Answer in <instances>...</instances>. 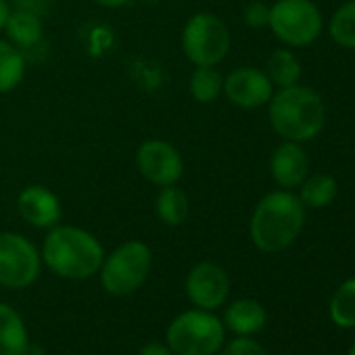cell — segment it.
Masks as SVG:
<instances>
[{
    "instance_id": "2",
    "label": "cell",
    "mask_w": 355,
    "mask_h": 355,
    "mask_svg": "<svg viewBox=\"0 0 355 355\" xmlns=\"http://www.w3.org/2000/svg\"><path fill=\"white\" fill-rule=\"evenodd\" d=\"M305 205L293 191H272L259 199L251 214V243L261 253H282L301 234L305 226Z\"/></svg>"
},
{
    "instance_id": "24",
    "label": "cell",
    "mask_w": 355,
    "mask_h": 355,
    "mask_svg": "<svg viewBox=\"0 0 355 355\" xmlns=\"http://www.w3.org/2000/svg\"><path fill=\"white\" fill-rule=\"evenodd\" d=\"M218 355H268V351L253 336H236L230 343H224Z\"/></svg>"
},
{
    "instance_id": "7",
    "label": "cell",
    "mask_w": 355,
    "mask_h": 355,
    "mask_svg": "<svg viewBox=\"0 0 355 355\" xmlns=\"http://www.w3.org/2000/svg\"><path fill=\"white\" fill-rule=\"evenodd\" d=\"M268 28L284 46L305 49L322 36L324 17L311 0H276Z\"/></svg>"
},
{
    "instance_id": "18",
    "label": "cell",
    "mask_w": 355,
    "mask_h": 355,
    "mask_svg": "<svg viewBox=\"0 0 355 355\" xmlns=\"http://www.w3.org/2000/svg\"><path fill=\"white\" fill-rule=\"evenodd\" d=\"M26 71H28L26 55L7 38L0 36V94H9L17 90L26 78Z\"/></svg>"
},
{
    "instance_id": "12",
    "label": "cell",
    "mask_w": 355,
    "mask_h": 355,
    "mask_svg": "<svg viewBox=\"0 0 355 355\" xmlns=\"http://www.w3.org/2000/svg\"><path fill=\"white\" fill-rule=\"evenodd\" d=\"M19 218L40 230H51L63 220V203L57 193L44 184H30L17 195Z\"/></svg>"
},
{
    "instance_id": "29",
    "label": "cell",
    "mask_w": 355,
    "mask_h": 355,
    "mask_svg": "<svg viewBox=\"0 0 355 355\" xmlns=\"http://www.w3.org/2000/svg\"><path fill=\"white\" fill-rule=\"evenodd\" d=\"M138 3H142V5H148V7H153V5H159V3H163V0H138Z\"/></svg>"
},
{
    "instance_id": "22",
    "label": "cell",
    "mask_w": 355,
    "mask_h": 355,
    "mask_svg": "<svg viewBox=\"0 0 355 355\" xmlns=\"http://www.w3.org/2000/svg\"><path fill=\"white\" fill-rule=\"evenodd\" d=\"M328 34L340 49L355 51V0L343 3L328 24Z\"/></svg>"
},
{
    "instance_id": "25",
    "label": "cell",
    "mask_w": 355,
    "mask_h": 355,
    "mask_svg": "<svg viewBox=\"0 0 355 355\" xmlns=\"http://www.w3.org/2000/svg\"><path fill=\"white\" fill-rule=\"evenodd\" d=\"M243 21L251 30H263L270 24V5L261 3V0H253L243 11Z\"/></svg>"
},
{
    "instance_id": "3",
    "label": "cell",
    "mask_w": 355,
    "mask_h": 355,
    "mask_svg": "<svg viewBox=\"0 0 355 355\" xmlns=\"http://www.w3.org/2000/svg\"><path fill=\"white\" fill-rule=\"evenodd\" d=\"M268 119L282 140L303 144L324 130L326 105L313 88L295 84L274 90L268 103Z\"/></svg>"
},
{
    "instance_id": "23",
    "label": "cell",
    "mask_w": 355,
    "mask_h": 355,
    "mask_svg": "<svg viewBox=\"0 0 355 355\" xmlns=\"http://www.w3.org/2000/svg\"><path fill=\"white\" fill-rule=\"evenodd\" d=\"M330 318L340 328L355 326V278L343 282L330 301Z\"/></svg>"
},
{
    "instance_id": "8",
    "label": "cell",
    "mask_w": 355,
    "mask_h": 355,
    "mask_svg": "<svg viewBox=\"0 0 355 355\" xmlns=\"http://www.w3.org/2000/svg\"><path fill=\"white\" fill-rule=\"evenodd\" d=\"M40 249L21 232H0V286L24 291L36 284L42 274Z\"/></svg>"
},
{
    "instance_id": "1",
    "label": "cell",
    "mask_w": 355,
    "mask_h": 355,
    "mask_svg": "<svg viewBox=\"0 0 355 355\" xmlns=\"http://www.w3.org/2000/svg\"><path fill=\"white\" fill-rule=\"evenodd\" d=\"M40 255L42 263L55 276L82 282L98 274L107 253L98 236L90 230L71 224H57L46 230Z\"/></svg>"
},
{
    "instance_id": "13",
    "label": "cell",
    "mask_w": 355,
    "mask_h": 355,
    "mask_svg": "<svg viewBox=\"0 0 355 355\" xmlns=\"http://www.w3.org/2000/svg\"><path fill=\"white\" fill-rule=\"evenodd\" d=\"M270 173L278 189L297 191L309 175V157L303 144L282 140L270 157Z\"/></svg>"
},
{
    "instance_id": "10",
    "label": "cell",
    "mask_w": 355,
    "mask_h": 355,
    "mask_svg": "<svg viewBox=\"0 0 355 355\" xmlns=\"http://www.w3.org/2000/svg\"><path fill=\"white\" fill-rule=\"evenodd\" d=\"M184 291L193 307L216 311L228 301L230 276L222 266L214 261H199L189 270Z\"/></svg>"
},
{
    "instance_id": "20",
    "label": "cell",
    "mask_w": 355,
    "mask_h": 355,
    "mask_svg": "<svg viewBox=\"0 0 355 355\" xmlns=\"http://www.w3.org/2000/svg\"><path fill=\"white\" fill-rule=\"evenodd\" d=\"M338 193V184L330 173H309L299 187V199L305 209H324L328 207Z\"/></svg>"
},
{
    "instance_id": "6",
    "label": "cell",
    "mask_w": 355,
    "mask_h": 355,
    "mask_svg": "<svg viewBox=\"0 0 355 355\" xmlns=\"http://www.w3.org/2000/svg\"><path fill=\"white\" fill-rule=\"evenodd\" d=\"M180 46L195 67H218L230 53L232 36L220 15L199 11L187 19L180 34Z\"/></svg>"
},
{
    "instance_id": "28",
    "label": "cell",
    "mask_w": 355,
    "mask_h": 355,
    "mask_svg": "<svg viewBox=\"0 0 355 355\" xmlns=\"http://www.w3.org/2000/svg\"><path fill=\"white\" fill-rule=\"evenodd\" d=\"M11 3L9 0H0V34H3V30H5V24H7V19H9V13H11Z\"/></svg>"
},
{
    "instance_id": "17",
    "label": "cell",
    "mask_w": 355,
    "mask_h": 355,
    "mask_svg": "<svg viewBox=\"0 0 355 355\" xmlns=\"http://www.w3.org/2000/svg\"><path fill=\"white\" fill-rule=\"evenodd\" d=\"M155 214H157L159 222L169 228L182 226L191 216V201H189L187 191L178 184L159 189V193L155 197Z\"/></svg>"
},
{
    "instance_id": "30",
    "label": "cell",
    "mask_w": 355,
    "mask_h": 355,
    "mask_svg": "<svg viewBox=\"0 0 355 355\" xmlns=\"http://www.w3.org/2000/svg\"><path fill=\"white\" fill-rule=\"evenodd\" d=\"M347 355H355V343L351 345V349H349V353H347Z\"/></svg>"
},
{
    "instance_id": "26",
    "label": "cell",
    "mask_w": 355,
    "mask_h": 355,
    "mask_svg": "<svg viewBox=\"0 0 355 355\" xmlns=\"http://www.w3.org/2000/svg\"><path fill=\"white\" fill-rule=\"evenodd\" d=\"M138 355H173V351L165 345V340H150L146 345H142V349L138 351Z\"/></svg>"
},
{
    "instance_id": "19",
    "label": "cell",
    "mask_w": 355,
    "mask_h": 355,
    "mask_svg": "<svg viewBox=\"0 0 355 355\" xmlns=\"http://www.w3.org/2000/svg\"><path fill=\"white\" fill-rule=\"evenodd\" d=\"M263 71L276 90L286 88V86H295L301 82V61L293 53V49H288V46L272 51L268 61H266Z\"/></svg>"
},
{
    "instance_id": "31",
    "label": "cell",
    "mask_w": 355,
    "mask_h": 355,
    "mask_svg": "<svg viewBox=\"0 0 355 355\" xmlns=\"http://www.w3.org/2000/svg\"><path fill=\"white\" fill-rule=\"evenodd\" d=\"M30 355H34V353H30Z\"/></svg>"
},
{
    "instance_id": "5",
    "label": "cell",
    "mask_w": 355,
    "mask_h": 355,
    "mask_svg": "<svg viewBox=\"0 0 355 355\" xmlns=\"http://www.w3.org/2000/svg\"><path fill=\"white\" fill-rule=\"evenodd\" d=\"M153 251L144 241L132 239L117 245L105 255L98 270L101 286L111 297H128L136 293L150 276Z\"/></svg>"
},
{
    "instance_id": "27",
    "label": "cell",
    "mask_w": 355,
    "mask_h": 355,
    "mask_svg": "<svg viewBox=\"0 0 355 355\" xmlns=\"http://www.w3.org/2000/svg\"><path fill=\"white\" fill-rule=\"evenodd\" d=\"M92 3L103 9H123L132 3V0H92Z\"/></svg>"
},
{
    "instance_id": "15",
    "label": "cell",
    "mask_w": 355,
    "mask_h": 355,
    "mask_svg": "<svg viewBox=\"0 0 355 355\" xmlns=\"http://www.w3.org/2000/svg\"><path fill=\"white\" fill-rule=\"evenodd\" d=\"M268 313L266 307L255 299H236L224 311V326L226 330L234 332L236 336H253L266 326Z\"/></svg>"
},
{
    "instance_id": "11",
    "label": "cell",
    "mask_w": 355,
    "mask_h": 355,
    "mask_svg": "<svg viewBox=\"0 0 355 355\" xmlns=\"http://www.w3.org/2000/svg\"><path fill=\"white\" fill-rule=\"evenodd\" d=\"M274 90H276L274 84L259 67L243 65L232 69L228 76H224V96L228 98L230 105L245 111L266 107Z\"/></svg>"
},
{
    "instance_id": "21",
    "label": "cell",
    "mask_w": 355,
    "mask_h": 355,
    "mask_svg": "<svg viewBox=\"0 0 355 355\" xmlns=\"http://www.w3.org/2000/svg\"><path fill=\"white\" fill-rule=\"evenodd\" d=\"M189 92L201 105H211L224 96V76L218 67H195L189 78Z\"/></svg>"
},
{
    "instance_id": "9",
    "label": "cell",
    "mask_w": 355,
    "mask_h": 355,
    "mask_svg": "<svg viewBox=\"0 0 355 355\" xmlns=\"http://www.w3.org/2000/svg\"><path fill=\"white\" fill-rule=\"evenodd\" d=\"M136 169L142 180L163 189L178 184L184 175V157L175 144L163 138H148L136 148Z\"/></svg>"
},
{
    "instance_id": "14",
    "label": "cell",
    "mask_w": 355,
    "mask_h": 355,
    "mask_svg": "<svg viewBox=\"0 0 355 355\" xmlns=\"http://www.w3.org/2000/svg\"><path fill=\"white\" fill-rule=\"evenodd\" d=\"M32 340L24 315L0 301V355H30Z\"/></svg>"
},
{
    "instance_id": "4",
    "label": "cell",
    "mask_w": 355,
    "mask_h": 355,
    "mask_svg": "<svg viewBox=\"0 0 355 355\" xmlns=\"http://www.w3.org/2000/svg\"><path fill=\"white\" fill-rule=\"evenodd\" d=\"M224 343V322L214 311L199 307L178 313L165 330V345L173 355H218Z\"/></svg>"
},
{
    "instance_id": "16",
    "label": "cell",
    "mask_w": 355,
    "mask_h": 355,
    "mask_svg": "<svg viewBox=\"0 0 355 355\" xmlns=\"http://www.w3.org/2000/svg\"><path fill=\"white\" fill-rule=\"evenodd\" d=\"M3 34L7 36V40L11 44H15L26 55V51H30V49H34L36 44L42 42L44 24H42L40 15H36L32 11H26V9L13 7L11 13H9V19L5 24Z\"/></svg>"
}]
</instances>
